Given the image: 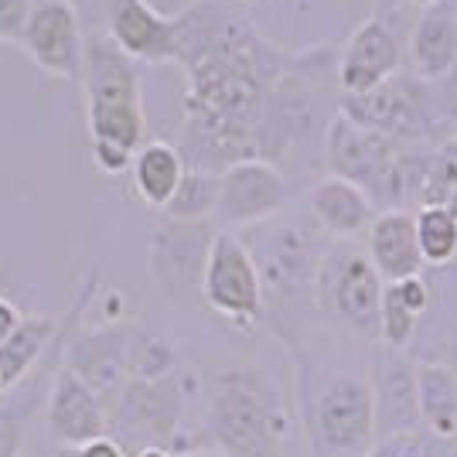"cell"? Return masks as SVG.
<instances>
[{
	"label": "cell",
	"instance_id": "cell-19",
	"mask_svg": "<svg viewBox=\"0 0 457 457\" xmlns=\"http://www.w3.org/2000/svg\"><path fill=\"white\" fill-rule=\"evenodd\" d=\"M198 228L202 222H174L168 232H157L154 239V273L171 294L202 287L212 236H198Z\"/></svg>",
	"mask_w": 457,
	"mask_h": 457
},
{
	"label": "cell",
	"instance_id": "cell-31",
	"mask_svg": "<svg viewBox=\"0 0 457 457\" xmlns=\"http://www.w3.org/2000/svg\"><path fill=\"white\" fill-rule=\"evenodd\" d=\"M18 447H21L18 423L0 413V457H18Z\"/></svg>",
	"mask_w": 457,
	"mask_h": 457
},
{
	"label": "cell",
	"instance_id": "cell-40",
	"mask_svg": "<svg viewBox=\"0 0 457 457\" xmlns=\"http://www.w3.org/2000/svg\"><path fill=\"white\" fill-rule=\"evenodd\" d=\"M352 4H359V0H352Z\"/></svg>",
	"mask_w": 457,
	"mask_h": 457
},
{
	"label": "cell",
	"instance_id": "cell-24",
	"mask_svg": "<svg viewBox=\"0 0 457 457\" xmlns=\"http://www.w3.org/2000/svg\"><path fill=\"white\" fill-rule=\"evenodd\" d=\"M215 202H219V174L185 168L164 212L174 222H205L209 215H215Z\"/></svg>",
	"mask_w": 457,
	"mask_h": 457
},
{
	"label": "cell",
	"instance_id": "cell-17",
	"mask_svg": "<svg viewBox=\"0 0 457 457\" xmlns=\"http://www.w3.org/2000/svg\"><path fill=\"white\" fill-rule=\"evenodd\" d=\"M365 256L382 284H400L406 277L423 273L417 246V226L410 209H386L372 219L365 232Z\"/></svg>",
	"mask_w": 457,
	"mask_h": 457
},
{
	"label": "cell",
	"instance_id": "cell-34",
	"mask_svg": "<svg viewBox=\"0 0 457 457\" xmlns=\"http://www.w3.org/2000/svg\"><path fill=\"white\" fill-rule=\"evenodd\" d=\"M137 457H171V454H168L164 447H144V451H140Z\"/></svg>",
	"mask_w": 457,
	"mask_h": 457
},
{
	"label": "cell",
	"instance_id": "cell-3",
	"mask_svg": "<svg viewBox=\"0 0 457 457\" xmlns=\"http://www.w3.org/2000/svg\"><path fill=\"white\" fill-rule=\"evenodd\" d=\"M82 82L93 144H113L120 151L137 154L147 134L137 62L123 55L106 35H89L82 48Z\"/></svg>",
	"mask_w": 457,
	"mask_h": 457
},
{
	"label": "cell",
	"instance_id": "cell-13",
	"mask_svg": "<svg viewBox=\"0 0 457 457\" xmlns=\"http://www.w3.org/2000/svg\"><path fill=\"white\" fill-rule=\"evenodd\" d=\"M369 386H372L376 434H379V440L420 434L417 362H413L406 352L379 345V348L372 352Z\"/></svg>",
	"mask_w": 457,
	"mask_h": 457
},
{
	"label": "cell",
	"instance_id": "cell-4",
	"mask_svg": "<svg viewBox=\"0 0 457 457\" xmlns=\"http://www.w3.org/2000/svg\"><path fill=\"white\" fill-rule=\"evenodd\" d=\"M263 287V314H304L314 307V277L321 267V228L307 222H263L256 239L246 243Z\"/></svg>",
	"mask_w": 457,
	"mask_h": 457
},
{
	"label": "cell",
	"instance_id": "cell-16",
	"mask_svg": "<svg viewBox=\"0 0 457 457\" xmlns=\"http://www.w3.org/2000/svg\"><path fill=\"white\" fill-rule=\"evenodd\" d=\"M410 76L440 82L457 69V0H437L420 7V18L406 38Z\"/></svg>",
	"mask_w": 457,
	"mask_h": 457
},
{
	"label": "cell",
	"instance_id": "cell-22",
	"mask_svg": "<svg viewBox=\"0 0 457 457\" xmlns=\"http://www.w3.org/2000/svg\"><path fill=\"white\" fill-rule=\"evenodd\" d=\"M55 324L48 318H21L14 328V335L0 345V379L4 389H11L14 382L24 379V372L38 362V355L45 352V345L52 338Z\"/></svg>",
	"mask_w": 457,
	"mask_h": 457
},
{
	"label": "cell",
	"instance_id": "cell-25",
	"mask_svg": "<svg viewBox=\"0 0 457 457\" xmlns=\"http://www.w3.org/2000/svg\"><path fill=\"white\" fill-rule=\"evenodd\" d=\"M457 191V140H444L430 154V168L423 178V188H420V209L427 205H447L451 195Z\"/></svg>",
	"mask_w": 457,
	"mask_h": 457
},
{
	"label": "cell",
	"instance_id": "cell-32",
	"mask_svg": "<svg viewBox=\"0 0 457 457\" xmlns=\"http://www.w3.org/2000/svg\"><path fill=\"white\" fill-rule=\"evenodd\" d=\"M21 324V311L7 297H0V345L14 335V328Z\"/></svg>",
	"mask_w": 457,
	"mask_h": 457
},
{
	"label": "cell",
	"instance_id": "cell-28",
	"mask_svg": "<svg viewBox=\"0 0 457 457\" xmlns=\"http://www.w3.org/2000/svg\"><path fill=\"white\" fill-rule=\"evenodd\" d=\"M31 18V0H0V41H21Z\"/></svg>",
	"mask_w": 457,
	"mask_h": 457
},
{
	"label": "cell",
	"instance_id": "cell-29",
	"mask_svg": "<svg viewBox=\"0 0 457 457\" xmlns=\"http://www.w3.org/2000/svg\"><path fill=\"white\" fill-rule=\"evenodd\" d=\"M93 161L99 171L106 174H120L130 168V161H134V154L120 151V147H113V144H93Z\"/></svg>",
	"mask_w": 457,
	"mask_h": 457
},
{
	"label": "cell",
	"instance_id": "cell-7",
	"mask_svg": "<svg viewBox=\"0 0 457 457\" xmlns=\"http://www.w3.org/2000/svg\"><path fill=\"white\" fill-rule=\"evenodd\" d=\"M342 113L400 144H444L454 140L440 116L434 86L417 76H393L362 99H342Z\"/></svg>",
	"mask_w": 457,
	"mask_h": 457
},
{
	"label": "cell",
	"instance_id": "cell-18",
	"mask_svg": "<svg viewBox=\"0 0 457 457\" xmlns=\"http://www.w3.org/2000/svg\"><path fill=\"white\" fill-rule=\"evenodd\" d=\"M52 434L69 447H86L93 440L106 437V413L96 389L79 376L76 369H65L52 389Z\"/></svg>",
	"mask_w": 457,
	"mask_h": 457
},
{
	"label": "cell",
	"instance_id": "cell-38",
	"mask_svg": "<svg viewBox=\"0 0 457 457\" xmlns=\"http://www.w3.org/2000/svg\"><path fill=\"white\" fill-rule=\"evenodd\" d=\"M0 393H4V379H0Z\"/></svg>",
	"mask_w": 457,
	"mask_h": 457
},
{
	"label": "cell",
	"instance_id": "cell-35",
	"mask_svg": "<svg viewBox=\"0 0 457 457\" xmlns=\"http://www.w3.org/2000/svg\"><path fill=\"white\" fill-rule=\"evenodd\" d=\"M403 4H410V7H430V4H437V0H403Z\"/></svg>",
	"mask_w": 457,
	"mask_h": 457
},
{
	"label": "cell",
	"instance_id": "cell-27",
	"mask_svg": "<svg viewBox=\"0 0 457 457\" xmlns=\"http://www.w3.org/2000/svg\"><path fill=\"white\" fill-rule=\"evenodd\" d=\"M393 287V294L400 297V304L410 311V314H417V318H423L427 311H430V304H434V287H430V280L420 273V277H406V280H400V284H389Z\"/></svg>",
	"mask_w": 457,
	"mask_h": 457
},
{
	"label": "cell",
	"instance_id": "cell-11",
	"mask_svg": "<svg viewBox=\"0 0 457 457\" xmlns=\"http://www.w3.org/2000/svg\"><path fill=\"white\" fill-rule=\"evenodd\" d=\"M290 202V185L270 161H236L219 171L215 215L226 226H263L277 219Z\"/></svg>",
	"mask_w": 457,
	"mask_h": 457
},
{
	"label": "cell",
	"instance_id": "cell-21",
	"mask_svg": "<svg viewBox=\"0 0 457 457\" xmlns=\"http://www.w3.org/2000/svg\"><path fill=\"white\" fill-rule=\"evenodd\" d=\"M130 171H134V188L140 195V202H147L151 209H164L171 202L181 174H185V157L174 144L151 140V144L137 147Z\"/></svg>",
	"mask_w": 457,
	"mask_h": 457
},
{
	"label": "cell",
	"instance_id": "cell-6",
	"mask_svg": "<svg viewBox=\"0 0 457 457\" xmlns=\"http://www.w3.org/2000/svg\"><path fill=\"white\" fill-rule=\"evenodd\" d=\"M382 287L386 284L372 270L365 249L355 243H331L314 277V311L359 338L379 342Z\"/></svg>",
	"mask_w": 457,
	"mask_h": 457
},
{
	"label": "cell",
	"instance_id": "cell-20",
	"mask_svg": "<svg viewBox=\"0 0 457 457\" xmlns=\"http://www.w3.org/2000/svg\"><path fill=\"white\" fill-rule=\"evenodd\" d=\"M420 430L437 440L457 437V369L447 362H417Z\"/></svg>",
	"mask_w": 457,
	"mask_h": 457
},
{
	"label": "cell",
	"instance_id": "cell-23",
	"mask_svg": "<svg viewBox=\"0 0 457 457\" xmlns=\"http://www.w3.org/2000/svg\"><path fill=\"white\" fill-rule=\"evenodd\" d=\"M417 246L423 267H451L457 263V219L440 205L413 212Z\"/></svg>",
	"mask_w": 457,
	"mask_h": 457
},
{
	"label": "cell",
	"instance_id": "cell-39",
	"mask_svg": "<svg viewBox=\"0 0 457 457\" xmlns=\"http://www.w3.org/2000/svg\"><path fill=\"white\" fill-rule=\"evenodd\" d=\"M454 447H457V437H454Z\"/></svg>",
	"mask_w": 457,
	"mask_h": 457
},
{
	"label": "cell",
	"instance_id": "cell-9",
	"mask_svg": "<svg viewBox=\"0 0 457 457\" xmlns=\"http://www.w3.org/2000/svg\"><path fill=\"white\" fill-rule=\"evenodd\" d=\"M324 161L335 178H345L352 185L372 198L376 212H386V195H389V178H393V164L400 154V140L382 137L369 127H359L355 120L338 110L331 116L328 130H324Z\"/></svg>",
	"mask_w": 457,
	"mask_h": 457
},
{
	"label": "cell",
	"instance_id": "cell-12",
	"mask_svg": "<svg viewBox=\"0 0 457 457\" xmlns=\"http://www.w3.org/2000/svg\"><path fill=\"white\" fill-rule=\"evenodd\" d=\"M24 52L35 58L41 72L55 79H82V28L69 0H41L31 7V18L21 35Z\"/></svg>",
	"mask_w": 457,
	"mask_h": 457
},
{
	"label": "cell",
	"instance_id": "cell-36",
	"mask_svg": "<svg viewBox=\"0 0 457 457\" xmlns=\"http://www.w3.org/2000/svg\"><path fill=\"white\" fill-rule=\"evenodd\" d=\"M185 457H226V454H219V451H195V454H185Z\"/></svg>",
	"mask_w": 457,
	"mask_h": 457
},
{
	"label": "cell",
	"instance_id": "cell-26",
	"mask_svg": "<svg viewBox=\"0 0 457 457\" xmlns=\"http://www.w3.org/2000/svg\"><path fill=\"white\" fill-rule=\"evenodd\" d=\"M417 331H420V318L410 314L400 304V297L393 294V287L386 284L382 287V307H379V345L406 352L410 342L417 338Z\"/></svg>",
	"mask_w": 457,
	"mask_h": 457
},
{
	"label": "cell",
	"instance_id": "cell-2",
	"mask_svg": "<svg viewBox=\"0 0 457 457\" xmlns=\"http://www.w3.org/2000/svg\"><path fill=\"white\" fill-rule=\"evenodd\" d=\"M301 420L311 457H369L379 444L369 376L355 369H318L301 359Z\"/></svg>",
	"mask_w": 457,
	"mask_h": 457
},
{
	"label": "cell",
	"instance_id": "cell-5",
	"mask_svg": "<svg viewBox=\"0 0 457 457\" xmlns=\"http://www.w3.org/2000/svg\"><path fill=\"white\" fill-rule=\"evenodd\" d=\"M209 427L226 457H277L290 430L280 396L253 372L222 376L209 406Z\"/></svg>",
	"mask_w": 457,
	"mask_h": 457
},
{
	"label": "cell",
	"instance_id": "cell-33",
	"mask_svg": "<svg viewBox=\"0 0 457 457\" xmlns=\"http://www.w3.org/2000/svg\"><path fill=\"white\" fill-rule=\"evenodd\" d=\"M76 457H123V447H120L116 440L103 437V440H93V444H86V447H79Z\"/></svg>",
	"mask_w": 457,
	"mask_h": 457
},
{
	"label": "cell",
	"instance_id": "cell-37",
	"mask_svg": "<svg viewBox=\"0 0 457 457\" xmlns=\"http://www.w3.org/2000/svg\"><path fill=\"white\" fill-rule=\"evenodd\" d=\"M420 451H423V437H420ZM413 457H423V454H413Z\"/></svg>",
	"mask_w": 457,
	"mask_h": 457
},
{
	"label": "cell",
	"instance_id": "cell-30",
	"mask_svg": "<svg viewBox=\"0 0 457 457\" xmlns=\"http://www.w3.org/2000/svg\"><path fill=\"white\" fill-rule=\"evenodd\" d=\"M420 437H423V430H420V434H410V437L379 440L369 457H413V454H420Z\"/></svg>",
	"mask_w": 457,
	"mask_h": 457
},
{
	"label": "cell",
	"instance_id": "cell-8",
	"mask_svg": "<svg viewBox=\"0 0 457 457\" xmlns=\"http://www.w3.org/2000/svg\"><path fill=\"white\" fill-rule=\"evenodd\" d=\"M202 301L226 321L253 328L263 321V287L246 243L232 232H215L202 270Z\"/></svg>",
	"mask_w": 457,
	"mask_h": 457
},
{
	"label": "cell",
	"instance_id": "cell-10",
	"mask_svg": "<svg viewBox=\"0 0 457 457\" xmlns=\"http://www.w3.org/2000/svg\"><path fill=\"white\" fill-rule=\"evenodd\" d=\"M403 55H406V38L400 35V28L382 14H369L345 41L335 65V82L345 99H362L386 86L393 76H400Z\"/></svg>",
	"mask_w": 457,
	"mask_h": 457
},
{
	"label": "cell",
	"instance_id": "cell-14",
	"mask_svg": "<svg viewBox=\"0 0 457 457\" xmlns=\"http://www.w3.org/2000/svg\"><path fill=\"white\" fill-rule=\"evenodd\" d=\"M106 38L130 62H178V18L154 11L147 0H106Z\"/></svg>",
	"mask_w": 457,
	"mask_h": 457
},
{
	"label": "cell",
	"instance_id": "cell-15",
	"mask_svg": "<svg viewBox=\"0 0 457 457\" xmlns=\"http://www.w3.org/2000/svg\"><path fill=\"white\" fill-rule=\"evenodd\" d=\"M307 212L314 226L321 228V236H328L331 243H355L379 215L372 198L359 185L335 174H324L307 188Z\"/></svg>",
	"mask_w": 457,
	"mask_h": 457
},
{
	"label": "cell",
	"instance_id": "cell-1",
	"mask_svg": "<svg viewBox=\"0 0 457 457\" xmlns=\"http://www.w3.org/2000/svg\"><path fill=\"white\" fill-rule=\"evenodd\" d=\"M188 69L185 137L195 168L222 171L236 161H263V127L277 82L297 55L273 48L249 21L222 11L215 0H195L178 14Z\"/></svg>",
	"mask_w": 457,
	"mask_h": 457
}]
</instances>
